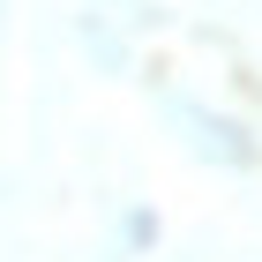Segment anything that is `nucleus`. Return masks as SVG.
<instances>
[{"mask_svg": "<svg viewBox=\"0 0 262 262\" xmlns=\"http://www.w3.org/2000/svg\"><path fill=\"white\" fill-rule=\"evenodd\" d=\"M150 98H158L165 120L180 127V150L195 165H210V172H255L262 165V127L247 113H225L217 98H195V90H180L165 75H150Z\"/></svg>", "mask_w": 262, "mask_h": 262, "instance_id": "obj_1", "label": "nucleus"}, {"mask_svg": "<svg viewBox=\"0 0 262 262\" xmlns=\"http://www.w3.org/2000/svg\"><path fill=\"white\" fill-rule=\"evenodd\" d=\"M68 38H75V60L90 68V75H105V82L135 75V30H127L113 8H98V0H75V15H68Z\"/></svg>", "mask_w": 262, "mask_h": 262, "instance_id": "obj_2", "label": "nucleus"}]
</instances>
